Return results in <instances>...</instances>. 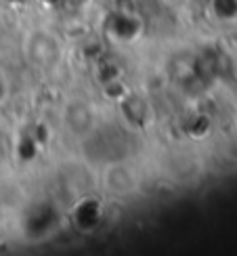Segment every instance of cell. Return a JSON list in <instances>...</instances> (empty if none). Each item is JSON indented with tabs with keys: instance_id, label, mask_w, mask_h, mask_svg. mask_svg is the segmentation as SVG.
<instances>
[{
	"instance_id": "cell-1",
	"label": "cell",
	"mask_w": 237,
	"mask_h": 256,
	"mask_svg": "<svg viewBox=\"0 0 237 256\" xmlns=\"http://www.w3.org/2000/svg\"><path fill=\"white\" fill-rule=\"evenodd\" d=\"M134 180L136 178L132 176V172L126 166H112L105 172V183L112 191H116V194H130L136 185Z\"/></svg>"
}]
</instances>
